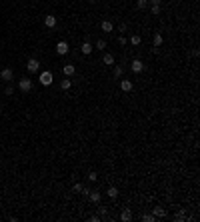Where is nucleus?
Segmentation results:
<instances>
[{
    "label": "nucleus",
    "mask_w": 200,
    "mask_h": 222,
    "mask_svg": "<svg viewBox=\"0 0 200 222\" xmlns=\"http://www.w3.org/2000/svg\"><path fill=\"white\" fill-rule=\"evenodd\" d=\"M114 78H122V74H124V68L120 66V64H116V66H114Z\"/></svg>",
    "instance_id": "obj_16"
},
{
    "label": "nucleus",
    "mask_w": 200,
    "mask_h": 222,
    "mask_svg": "<svg viewBox=\"0 0 200 222\" xmlns=\"http://www.w3.org/2000/svg\"><path fill=\"white\" fill-rule=\"evenodd\" d=\"M120 220H124V222H130V220H132V212H130V208H122Z\"/></svg>",
    "instance_id": "obj_9"
},
{
    "label": "nucleus",
    "mask_w": 200,
    "mask_h": 222,
    "mask_svg": "<svg viewBox=\"0 0 200 222\" xmlns=\"http://www.w3.org/2000/svg\"><path fill=\"white\" fill-rule=\"evenodd\" d=\"M82 190H84V184H80V182H76V184L72 186V192H76V194H80Z\"/></svg>",
    "instance_id": "obj_20"
},
{
    "label": "nucleus",
    "mask_w": 200,
    "mask_h": 222,
    "mask_svg": "<svg viewBox=\"0 0 200 222\" xmlns=\"http://www.w3.org/2000/svg\"><path fill=\"white\" fill-rule=\"evenodd\" d=\"M98 212H100V216H102V218H104V216H106V212H108V210H106L104 206H100V208H98Z\"/></svg>",
    "instance_id": "obj_30"
},
{
    "label": "nucleus",
    "mask_w": 200,
    "mask_h": 222,
    "mask_svg": "<svg viewBox=\"0 0 200 222\" xmlns=\"http://www.w3.org/2000/svg\"><path fill=\"white\" fill-rule=\"evenodd\" d=\"M88 2H90V4H94V2H96V0H88Z\"/></svg>",
    "instance_id": "obj_32"
},
{
    "label": "nucleus",
    "mask_w": 200,
    "mask_h": 222,
    "mask_svg": "<svg viewBox=\"0 0 200 222\" xmlns=\"http://www.w3.org/2000/svg\"><path fill=\"white\" fill-rule=\"evenodd\" d=\"M4 94H6V96H12V86H6V88H4Z\"/></svg>",
    "instance_id": "obj_29"
},
{
    "label": "nucleus",
    "mask_w": 200,
    "mask_h": 222,
    "mask_svg": "<svg viewBox=\"0 0 200 222\" xmlns=\"http://www.w3.org/2000/svg\"><path fill=\"white\" fill-rule=\"evenodd\" d=\"M80 50H82V54H86V56H88V54H92V44L86 40L82 46H80Z\"/></svg>",
    "instance_id": "obj_12"
},
{
    "label": "nucleus",
    "mask_w": 200,
    "mask_h": 222,
    "mask_svg": "<svg viewBox=\"0 0 200 222\" xmlns=\"http://www.w3.org/2000/svg\"><path fill=\"white\" fill-rule=\"evenodd\" d=\"M152 42H154V48H160V46H162V34L156 32L154 38H152Z\"/></svg>",
    "instance_id": "obj_14"
},
{
    "label": "nucleus",
    "mask_w": 200,
    "mask_h": 222,
    "mask_svg": "<svg viewBox=\"0 0 200 222\" xmlns=\"http://www.w3.org/2000/svg\"><path fill=\"white\" fill-rule=\"evenodd\" d=\"M142 220L144 222H154L156 218H154V214H142Z\"/></svg>",
    "instance_id": "obj_26"
},
{
    "label": "nucleus",
    "mask_w": 200,
    "mask_h": 222,
    "mask_svg": "<svg viewBox=\"0 0 200 222\" xmlns=\"http://www.w3.org/2000/svg\"><path fill=\"white\" fill-rule=\"evenodd\" d=\"M86 178H88L90 182H96V180H98V174H96L94 170H92V172H88V176H86Z\"/></svg>",
    "instance_id": "obj_23"
},
{
    "label": "nucleus",
    "mask_w": 200,
    "mask_h": 222,
    "mask_svg": "<svg viewBox=\"0 0 200 222\" xmlns=\"http://www.w3.org/2000/svg\"><path fill=\"white\" fill-rule=\"evenodd\" d=\"M96 50L104 52V50H106V40H102V38H100V40H96Z\"/></svg>",
    "instance_id": "obj_19"
},
{
    "label": "nucleus",
    "mask_w": 200,
    "mask_h": 222,
    "mask_svg": "<svg viewBox=\"0 0 200 222\" xmlns=\"http://www.w3.org/2000/svg\"><path fill=\"white\" fill-rule=\"evenodd\" d=\"M132 88H134L132 80H128V78H122V80H120V90H122V92H130Z\"/></svg>",
    "instance_id": "obj_5"
},
{
    "label": "nucleus",
    "mask_w": 200,
    "mask_h": 222,
    "mask_svg": "<svg viewBox=\"0 0 200 222\" xmlns=\"http://www.w3.org/2000/svg\"><path fill=\"white\" fill-rule=\"evenodd\" d=\"M136 6L140 10H144V8H148V0H136Z\"/></svg>",
    "instance_id": "obj_21"
},
{
    "label": "nucleus",
    "mask_w": 200,
    "mask_h": 222,
    "mask_svg": "<svg viewBox=\"0 0 200 222\" xmlns=\"http://www.w3.org/2000/svg\"><path fill=\"white\" fill-rule=\"evenodd\" d=\"M62 72H64L66 76H72V74L76 72V66H74V64H66V66L62 68Z\"/></svg>",
    "instance_id": "obj_13"
},
{
    "label": "nucleus",
    "mask_w": 200,
    "mask_h": 222,
    "mask_svg": "<svg viewBox=\"0 0 200 222\" xmlns=\"http://www.w3.org/2000/svg\"><path fill=\"white\" fill-rule=\"evenodd\" d=\"M152 14H154V16H158V14H160V6H156V4H152Z\"/></svg>",
    "instance_id": "obj_27"
},
{
    "label": "nucleus",
    "mask_w": 200,
    "mask_h": 222,
    "mask_svg": "<svg viewBox=\"0 0 200 222\" xmlns=\"http://www.w3.org/2000/svg\"><path fill=\"white\" fill-rule=\"evenodd\" d=\"M26 66H28V72H38V70H40V62H38L36 58H28Z\"/></svg>",
    "instance_id": "obj_6"
},
{
    "label": "nucleus",
    "mask_w": 200,
    "mask_h": 222,
    "mask_svg": "<svg viewBox=\"0 0 200 222\" xmlns=\"http://www.w3.org/2000/svg\"><path fill=\"white\" fill-rule=\"evenodd\" d=\"M100 28H102V32H112V30H114V26H112V22H110V20H104V22L100 24Z\"/></svg>",
    "instance_id": "obj_11"
},
{
    "label": "nucleus",
    "mask_w": 200,
    "mask_h": 222,
    "mask_svg": "<svg viewBox=\"0 0 200 222\" xmlns=\"http://www.w3.org/2000/svg\"><path fill=\"white\" fill-rule=\"evenodd\" d=\"M108 196H110V198H118V188H116V186H110V188H108Z\"/></svg>",
    "instance_id": "obj_18"
},
{
    "label": "nucleus",
    "mask_w": 200,
    "mask_h": 222,
    "mask_svg": "<svg viewBox=\"0 0 200 222\" xmlns=\"http://www.w3.org/2000/svg\"><path fill=\"white\" fill-rule=\"evenodd\" d=\"M70 86H72L70 80H60V88H62V90H68Z\"/></svg>",
    "instance_id": "obj_22"
},
{
    "label": "nucleus",
    "mask_w": 200,
    "mask_h": 222,
    "mask_svg": "<svg viewBox=\"0 0 200 222\" xmlns=\"http://www.w3.org/2000/svg\"><path fill=\"white\" fill-rule=\"evenodd\" d=\"M174 220H176V222H182V220H186L184 212H176V214H174Z\"/></svg>",
    "instance_id": "obj_24"
},
{
    "label": "nucleus",
    "mask_w": 200,
    "mask_h": 222,
    "mask_svg": "<svg viewBox=\"0 0 200 222\" xmlns=\"http://www.w3.org/2000/svg\"><path fill=\"white\" fill-rule=\"evenodd\" d=\"M18 88L22 92H30L32 90V80L30 78H20L18 80Z\"/></svg>",
    "instance_id": "obj_2"
},
{
    "label": "nucleus",
    "mask_w": 200,
    "mask_h": 222,
    "mask_svg": "<svg viewBox=\"0 0 200 222\" xmlns=\"http://www.w3.org/2000/svg\"><path fill=\"white\" fill-rule=\"evenodd\" d=\"M160 2L162 0H148V4H156V6H160Z\"/></svg>",
    "instance_id": "obj_31"
},
{
    "label": "nucleus",
    "mask_w": 200,
    "mask_h": 222,
    "mask_svg": "<svg viewBox=\"0 0 200 222\" xmlns=\"http://www.w3.org/2000/svg\"><path fill=\"white\" fill-rule=\"evenodd\" d=\"M0 78L6 80V82H10V80H12V68H4V70L0 72Z\"/></svg>",
    "instance_id": "obj_10"
},
{
    "label": "nucleus",
    "mask_w": 200,
    "mask_h": 222,
    "mask_svg": "<svg viewBox=\"0 0 200 222\" xmlns=\"http://www.w3.org/2000/svg\"><path fill=\"white\" fill-rule=\"evenodd\" d=\"M102 62L110 66V64H114V56H112L110 52H104V56H102Z\"/></svg>",
    "instance_id": "obj_17"
},
{
    "label": "nucleus",
    "mask_w": 200,
    "mask_h": 222,
    "mask_svg": "<svg viewBox=\"0 0 200 222\" xmlns=\"http://www.w3.org/2000/svg\"><path fill=\"white\" fill-rule=\"evenodd\" d=\"M68 50H70V46H68V42L60 40V42L56 44V52L60 54V56H64V54H68Z\"/></svg>",
    "instance_id": "obj_4"
},
{
    "label": "nucleus",
    "mask_w": 200,
    "mask_h": 222,
    "mask_svg": "<svg viewBox=\"0 0 200 222\" xmlns=\"http://www.w3.org/2000/svg\"><path fill=\"white\" fill-rule=\"evenodd\" d=\"M38 82H40L42 86H50V84H52V72H50V70L40 72V76H38Z\"/></svg>",
    "instance_id": "obj_1"
},
{
    "label": "nucleus",
    "mask_w": 200,
    "mask_h": 222,
    "mask_svg": "<svg viewBox=\"0 0 200 222\" xmlns=\"http://www.w3.org/2000/svg\"><path fill=\"white\" fill-rule=\"evenodd\" d=\"M166 216V210H164L162 206H156L154 208V218H164Z\"/></svg>",
    "instance_id": "obj_15"
},
{
    "label": "nucleus",
    "mask_w": 200,
    "mask_h": 222,
    "mask_svg": "<svg viewBox=\"0 0 200 222\" xmlns=\"http://www.w3.org/2000/svg\"><path fill=\"white\" fill-rule=\"evenodd\" d=\"M130 44H132V46H138L140 44V36H138V34H134V36L130 38Z\"/></svg>",
    "instance_id": "obj_25"
},
{
    "label": "nucleus",
    "mask_w": 200,
    "mask_h": 222,
    "mask_svg": "<svg viewBox=\"0 0 200 222\" xmlns=\"http://www.w3.org/2000/svg\"><path fill=\"white\" fill-rule=\"evenodd\" d=\"M130 68H132V72H134V74H140V72L144 70V62L136 58V60H132V62H130Z\"/></svg>",
    "instance_id": "obj_3"
},
{
    "label": "nucleus",
    "mask_w": 200,
    "mask_h": 222,
    "mask_svg": "<svg viewBox=\"0 0 200 222\" xmlns=\"http://www.w3.org/2000/svg\"><path fill=\"white\" fill-rule=\"evenodd\" d=\"M118 42H120L122 46H126V36H124V34H120V36H118Z\"/></svg>",
    "instance_id": "obj_28"
},
{
    "label": "nucleus",
    "mask_w": 200,
    "mask_h": 222,
    "mask_svg": "<svg viewBox=\"0 0 200 222\" xmlns=\"http://www.w3.org/2000/svg\"><path fill=\"white\" fill-rule=\"evenodd\" d=\"M88 198H90V202H92V204H100V200H102V194H100V192H96V190H90V194H88Z\"/></svg>",
    "instance_id": "obj_8"
},
{
    "label": "nucleus",
    "mask_w": 200,
    "mask_h": 222,
    "mask_svg": "<svg viewBox=\"0 0 200 222\" xmlns=\"http://www.w3.org/2000/svg\"><path fill=\"white\" fill-rule=\"evenodd\" d=\"M44 26L46 28H54L56 26V16L54 14H46L44 16Z\"/></svg>",
    "instance_id": "obj_7"
}]
</instances>
